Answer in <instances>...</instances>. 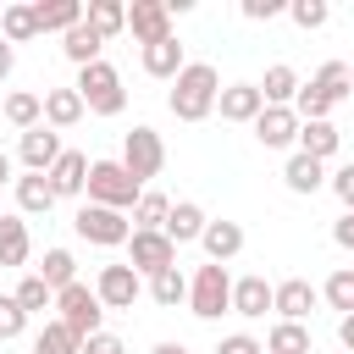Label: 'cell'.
<instances>
[{"mask_svg":"<svg viewBox=\"0 0 354 354\" xmlns=\"http://www.w3.org/2000/svg\"><path fill=\"white\" fill-rule=\"evenodd\" d=\"M216 94H221L216 66H210V61H188V66L171 77L166 105H171V116H177V122H205V116L216 111Z\"/></svg>","mask_w":354,"mask_h":354,"instance_id":"6da1fadb","label":"cell"},{"mask_svg":"<svg viewBox=\"0 0 354 354\" xmlns=\"http://www.w3.org/2000/svg\"><path fill=\"white\" fill-rule=\"evenodd\" d=\"M77 100H83V111H94V116H122V105H127V88H122V72L111 66V61H94V66H77Z\"/></svg>","mask_w":354,"mask_h":354,"instance_id":"7a4b0ae2","label":"cell"},{"mask_svg":"<svg viewBox=\"0 0 354 354\" xmlns=\"http://www.w3.org/2000/svg\"><path fill=\"white\" fill-rule=\"evenodd\" d=\"M83 194H88V205H105V210H133L138 205V183L127 177V166L122 160H88V183H83Z\"/></svg>","mask_w":354,"mask_h":354,"instance_id":"3957f363","label":"cell"},{"mask_svg":"<svg viewBox=\"0 0 354 354\" xmlns=\"http://www.w3.org/2000/svg\"><path fill=\"white\" fill-rule=\"evenodd\" d=\"M122 166H127V177L144 188L149 177H160V166H166V144H160V133L155 127H133L127 138H122Z\"/></svg>","mask_w":354,"mask_h":354,"instance_id":"277c9868","label":"cell"},{"mask_svg":"<svg viewBox=\"0 0 354 354\" xmlns=\"http://www.w3.org/2000/svg\"><path fill=\"white\" fill-rule=\"evenodd\" d=\"M72 227H77V238L83 243H100V249H116V243H127L133 238V221L122 216V210H105V205H77V216H72Z\"/></svg>","mask_w":354,"mask_h":354,"instance_id":"5b68a950","label":"cell"},{"mask_svg":"<svg viewBox=\"0 0 354 354\" xmlns=\"http://www.w3.org/2000/svg\"><path fill=\"white\" fill-rule=\"evenodd\" d=\"M188 310H194L199 321H216L221 310H232V277H227V266H199V271H194V282H188Z\"/></svg>","mask_w":354,"mask_h":354,"instance_id":"8992f818","label":"cell"},{"mask_svg":"<svg viewBox=\"0 0 354 354\" xmlns=\"http://www.w3.org/2000/svg\"><path fill=\"white\" fill-rule=\"evenodd\" d=\"M55 310H61L55 321H61V326H72L77 337H94V332H100V315H105V304L94 299V288H88V282L61 288V293H55Z\"/></svg>","mask_w":354,"mask_h":354,"instance_id":"52a82bcc","label":"cell"},{"mask_svg":"<svg viewBox=\"0 0 354 354\" xmlns=\"http://www.w3.org/2000/svg\"><path fill=\"white\" fill-rule=\"evenodd\" d=\"M138 293H144V282H138V271H133L127 260H122V266H100V277H94V299H100L105 310H133Z\"/></svg>","mask_w":354,"mask_h":354,"instance_id":"ba28073f","label":"cell"},{"mask_svg":"<svg viewBox=\"0 0 354 354\" xmlns=\"http://www.w3.org/2000/svg\"><path fill=\"white\" fill-rule=\"evenodd\" d=\"M127 266H133L138 277H155V271L177 266V243H171L166 232H133V238H127Z\"/></svg>","mask_w":354,"mask_h":354,"instance_id":"9c48e42d","label":"cell"},{"mask_svg":"<svg viewBox=\"0 0 354 354\" xmlns=\"http://www.w3.org/2000/svg\"><path fill=\"white\" fill-rule=\"evenodd\" d=\"M127 33H133L138 44L171 39V11H166V0H133V6H127Z\"/></svg>","mask_w":354,"mask_h":354,"instance_id":"30bf717a","label":"cell"},{"mask_svg":"<svg viewBox=\"0 0 354 354\" xmlns=\"http://www.w3.org/2000/svg\"><path fill=\"white\" fill-rule=\"evenodd\" d=\"M315 299H321V288L315 282H304V277H288V282H277L271 288V310L282 315V321H310V310H315Z\"/></svg>","mask_w":354,"mask_h":354,"instance_id":"8fae6325","label":"cell"},{"mask_svg":"<svg viewBox=\"0 0 354 354\" xmlns=\"http://www.w3.org/2000/svg\"><path fill=\"white\" fill-rule=\"evenodd\" d=\"M249 127H254V138H260L266 149H288V144H299V116H293V105H266Z\"/></svg>","mask_w":354,"mask_h":354,"instance_id":"7c38bea8","label":"cell"},{"mask_svg":"<svg viewBox=\"0 0 354 354\" xmlns=\"http://www.w3.org/2000/svg\"><path fill=\"white\" fill-rule=\"evenodd\" d=\"M17 155H22V166H28V171H50V166L61 160V133L39 122V127H28V133L17 138Z\"/></svg>","mask_w":354,"mask_h":354,"instance_id":"4fadbf2b","label":"cell"},{"mask_svg":"<svg viewBox=\"0 0 354 354\" xmlns=\"http://www.w3.org/2000/svg\"><path fill=\"white\" fill-rule=\"evenodd\" d=\"M44 177H50L55 199H77V194H83V183H88V155H83V149H61V160H55Z\"/></svg>","mask_w":354,"mask_h":354,"instance_id":"5bb4252c","label":"cell"},{"mask_svg":"<svg viewBox=\"0 0 354 354\" xmlns=\"http://www.w3.org/2000/svg\"><path fill=\"white\" fill-rule=\"evenodd\" d=\"M216 111H221V122H254V116L266 111V100H260L254 83H227V88L216 94Z\"/></svg>","mask_w":354,"mask_h":354,"instance_id":"9a60e30c","label":"cell"},{"mask_svg":"<svg viewBox=\"0 0 354 354\" xmlns=\"http://www.w3.org/2000/svg\"><path fill=\"white\" fill-rule=\"evenodd\" d=\"M138 61H144V72H149V77H160V83H171V77L188 66V61H183V39H177V33H171V39H160V44H144V50H138Z\"/></svg>","mask_w":354,"mask_h":354,"instance_id":"2e32d148","label":"cell"},{"mask_svg":"<svg viewBox=\"0 0 354 354\" xmlns=\"http://www.w3.org/2000/svg\"><path fill=\"white\" fill-rule=\"evenodd\" d=\"M39 100H44V127L66 133V127L83 122V100H77V88H44Z\"/></svg>","mask_w":354,"mask_h":354,"instance_id":"e0dca14e","label":"cell"},{"mask_svg":"<svg viewBox=\"0 0 354 354\" xmlns=\"http://www.w3.org/2000/svg\"><path fill=\"white\" fill-rule=\"evenodd\" d=\"M199 243H205L210 266H227V260H232V254L243 249V227H238V221H205Z\"/></svg>","mask_w":354,"mask_h":354,"instance_id":"ac0fdd59","label":"cell"},{"mask_svg":"<svg viewBox=\"0 0 354 354\" xmlns=\"http://www.w3.org/2000/svg\"><path fill=\"white\" fill-rule=\"evenodd\" d=\"M83 22V0H39L33 6V28L39 33H66Z\"/></svg>","mask_w":354,"mask_h":354,"instance_id":"d6986e66","label":"cell"},{"mask_svg":"<svg viewBox=\"0 0 354 354\" xmlns=\"http://www.w3.org/2000/svg\"><path fill=\"white\" fill-rule=\"evenodd\" d=\"M337 144H343V133L332 127V122H299V155H310V160H332L337 155Z\"/></svg>","mask_w":354,"mask_h":354,"instance_id":"ffe728a7","label":"cell"},{"mask_svg":"<svg viewBox=\"0 0 354 354\" xmlns=\"http://www.w3.org/2000/svg\"><path fill=\"white\" fill-rule=\"evenodd\" d=\"M205 221H210V216H205L194 199H177V205L166 210V227H160V232H166L171 243H194V238L205 232Z\"/></svg>","mask_w":354,"mask_h":354,"instance_id":"44dd1931","label":"cell"},{"mask_svg":"<svg viewBox=\"0 0 354 354\" xmlns=\"http://www.w3.org/2000/svg\"><path fill=\"white\" fill-rule=\"evenodd\" d=\"M100 50H105V39H100L88 22H77V28H66V33H61V55H66L72 66H94V61H100Z\"/></svg>","mask_w":354,"mask_h":354,"instance_id":"7402d4cb","label":"cell"},{"mask_svg":"<svg viewBox=\"0 0 354 354\" xmlns=\"http://www.w3.org/2000/svg\"><path fill=\"white\" fill-rule=\"evenodd\" d=\"M310 88H315L326 105H343V100L354 94V72H348V61H326V66L310 77Z\"/></svg>","mask_w":354,"mask_h":354,"instance_id":"603a6c76","label":"cell"},{"mask_svg":"<svg viewBox=\"0 0 354 354\" xmlns=\"http://www.w3.org/2000/svg\"><path fill=\"white\" fill-rule=\"evenodd\" d=\"M50 205H55V188H50L44 171L17 177V210H22V216H50Z\"/></svg>","mask_w":354,"mask_h":354,"instance_id":"cb8c5ba5","label":"cell"},{"mask_svg":"<svg viewBox=\"0 0 354 354\" xmlns=\"http://www.w3.org/2000/svg\"><path fill=\"white\" fill-rule=\"evenodd\" d=\"M232 310L249 315V321H260V315L271 310V282H266V277H238V282H232Z\"/></svg>","mask_w":354,"mask_h":354,"instance_id":"d4e9b609","label":"cell"},{"mask_svg":"<svg viewBox=\"0 0 354 354\" xmlns=\"http://www.w3.org/2000/svg\"><path fill=\"white\" fill-rule=\"evenodd\" d=\"M28 254H33L28 221L22 216H0V266H28Z\"/></svg>","mask_w":354,"mask_h":354,"instance_id":"484cf974","label":"cell"},{"mask_svg":"<svg viewBox=\"0 0 354 354\" xmlns=\"http://www.w3.org/2000/svg\"><path fill=\"white\" fill-rule=\"evenodd\" d=\"M83 22H88L100 39H116V33L127 28V6H122V0H88V6H83Z\"/></svg>","mask_w":354,"mask_h":354,"instance_id":"4316f807","label":"cell"},{"mask_svg":"<svg viewBox=\"0 0 354 354\" xmlns=\"http://www.w3.org/2000/svg\"><path fill=\"white\" fill-rule=\"evenodd\" d=\"M254 88H260L266 105H293V94H299V72H293L288 61H277V66H266V83H254Z\"/></svg>","mask_w":354,"mask_h":354,"instance_id":"83f0119b","label":"cell"},{"mask_svg":"<svg viewBox=\"0 0 354 354\" xmlns=\"http://www.w3.org/2000/svg\"><path fill=\"white\" fill-rule=\"evenodd\" d=\"M50 293H61V288H72L77 282V260H72V249H44V266L33 271Z\"/></svg>","mask_w":354,"mask_h":354,"instance_id":"f1b7e54d","label":"cell"},{"mask_svg":"<svg viewBox=\"0 0 354 354\" xmlns=\"http://www.w3.org/2000/svg\"><path fill=\"white\" fill-rule=\"evenodd\" d=\"M0 111H6V122H11L17 133H28V127H39V122H44V100H39V94H28V88L6 94V105H0Z\"/></svg>","mask_w":354,"mask_h":354,"instance_id":"f546056e","label":"cell"},{"mask_svg":"<svg viewBox=\"0 0 354 354\" xmlns=\"http://www.w3.org/2000/svg\"><path fill=\"white\" fill-rule=\"evenodd\" d=\"M282 183H288L293 194H315V188L326 183V166H321V160H310V155H288V166H282Z\"/></svg>","mask_w":354,"mask_h":354,"instance_id":"4dcf8cb0","label":"cell"},{"mask_svg":"<svg viewBox=\"0 0 354 354\" xmlns=\"http://www.w3.org/2000/svg\"><path fill=\"white\" fill-rule=\"evenodd\" d=\"M149 299H155L160 310H177V304L188 299V277H183L177 266H166V271H155V277H149Z\"/></svg>","mask_w":354,"mask_h":354,"instance_id":"1f68e13d","label":"cell"},{"mask_svg":"<svg viewBox=\"0 0 354 354\" xmlns=\"http://www.w3.org/2000/svg\"><path fill=\"white\" fill-rule=\"evenodd\" d=\"M266 354H310V326L299 321H277L266 337Z\"/></svg>","mask_w":354,"mask_h":354,"instance_id":"d6a6232c","label":"cell"},{"mask_svg":"<svg viewBox=\"0 0 354 354\" xmlns=\"http://www.w3.org/2000/svg\"><path fill=\"white\" fill-rule=\"evenodd\" d=\"M321 299H326L337 315H354V266H337V271L321 282Z\"/></svg>","mask_w":354,"mask_h":354,"instance_id":"836d02e7","label":"cell"},{"mask_svg":"<svg viewBox=\"0 0 354 354\" xmlns=\"http://www.w3.org/2000/svg\"><path fill=\"white\" fill-rule=\"evenodd\" d=\"M166 210H171L166 194H138V205H133V232H160V227H166Z\"/></svg>","mask_w":354,"mask_h":354,"instance_id":"e575fe53","label":"cell"},{"mask_svg":"<svg viewBox=\"0 0 354 354\" xmlns=\"http://www.w3.org/2000/svg\"><path fill=\"white\" fill-rule=\"evenodd\" d=\"M77 348H83V337L61 321H44V332L33 337V354H77Z\"/></svg>","mask_w":354,"mask_h":354,"instance_id":"d590c367","label":"cell"},{"mask_svg":"<svg viewBox=\"0 0 354 354\" xmlns=\"http://www.w3.org/2000/svg\"><path fill=\"white\" fill-rule=\"evenodd\" d=\"M39 28H33V6H6L0 11V39L6 44H28Z\"/></svg>","mask_w":354,"mask_h":354,"instance_id":"8d00e7d4","label":"cell"},{"mask_svg":"<svg viewBox=\"0 0 354 354\" xmlns=\"http://www.w3.org/2000/svg\"><path fill=\"white\" fill-rule=\"evenodd\" d=\"M11 299H17V304H22V315H28V321H33V315H44V310H50V304H55V293H50V288H44V282H39V277H22V282H17V293H11Z\"/></svg>","mask_w":354,"mask_h":354,"instance_id":"74e56055","label":"cell"},{"mask_svg":"<svg viewBox=\"0 0 354 354\" xmlns=\"http://www.w3.org/2000/svg\"><path fill=\"white\" fill-rule=\"evenodd\" d=\"M288 17L304 28V33H315V28H326V17H332V6L326 0H293L288 6Z\"/></svg>","mask_w":354,"mask_h":354,"instance_id":"f35d334b","label":"cell"},{"mask_svg":"<svg viewBox=\"0 0 354 354\" xmlns=\"http://www.w3.org/2000/svg\"><path fill=\"white\" fill-rule=\"evenodd\" d=\"M28 332V315H22V304L11 299V293H0V343H11V337H22Z\"/></svg>","mask_w":354,"mask_h":354,"instance_id":"ab89813d","label":"cell"},{"mask_svg":"<svg viewBox=\"0 0 354 354\" xmlns=\"http://www.w3.org/2000/svg\"><path fill=\"white\" fill-rule=\"evenodd\" d=\"M326 183H332V194H337L343 216H354V160H343V166H337V171H332Z\"/></svg>","mask_w":354,"mask_h":354,"instance_id":"60d3db41","label":"cell"},{"mask_svg":"<svg viewBox=\"0 0 354 354\" xmlns=\"http://www.w3.org/2000/svg\"><path fill=\"white\" fill-rule=\"evenodd\" d=\"M77 354H127V343H122L116 332H94V337H83Z\"/></svg>","mask_w":354,"mask_h":354,"instance_id":"b9f144b4","label":"cell"},{"mask_svg":"<svg viewBox=\"0 0 354 354\" xmlns=\"http://www.w3.org/2000/svg\"><path fill=\"white\" fill-rule=\"evenodd\" d=\"M216 354H266V343H254L249 332H232V337L216 343Z\"/></svg>","mask_w":354,"mask_h":354,"instance_id":"7bdbcfd3","label":"cell"},{"mask_svg":"<svg viewBox=\"0 0 354 354\" xmlns=\"http://www.w3.org/2000/svg\"><path fill=\"white\" fill-rule=\"evenodd\" d=\"M282 11H288L282 0H243V17H249V22H271V17H282Z\"/></svg>","mask_w":354,"mask_h":354,"instance_id":"ee69618b","label":"cell"},{"mask_svg":"<svg viewBox=\"0 0 354 354\" xmlns=\"http://www.w3.org/2000/svg\"><path fill=\"white\" fill-rule=\"evenodd\" d=\"M332 238H337V249L354 254V216H337V221H332Z\"/></svg>","mask_w":354,"mask_h":354,"instance_id":"f6af8a7d","label":"cell"},{"mask_svg":"<svg viewBox=\"0 0 354 354\" xmlns=\"http://www.w3.org/2000/svg\"><path fill=\"white\" fill-rule=\"evenodd\" d=\"M337 343L343 354H354V315H337Z\"/></svg>","mask_w":354,"mask_h":354,"instance_id":"bcb514c9","label":"cell"},{"mask_svg":"<svg viewBox=\"0 0 354 354\" xmlns=\"http://www.w3.org/2000/svg\"><path fill=\"white\" fill-rule=\"evenodd\" d=\"M11 66H17V50H11V44H6V39H0V83H6V77H11Z\"/></svg>","mask_w":354,"mask_h":354,"instance_id":"7dc6e473","label":"cell"},{"mask_svg":"<svg viewBox=\"0 0 354 354\" xmlns=\"http://www.w3.org/2000/svg\"><path fill=\"white\" fill-rule=\"evenodd\" d=\"M0 183H11V155L0 149Z\"/></svg>","mask_w":354,"mask_h":354,"instance_id":"c3c4849f","label":"cell"},{"mask_svg":"<svg viewBox=\"0 0 354 354\" xmlns=\"http://www.w3.org/2000/svg\"><path fill=\"white\" fill-rule=\"evenodd\" d=\"M155 354H188L183 343H155Z\"/></svg>","mask_w":354,"mask_h":354,"instance_id":"681fc988","label":"cell"}]
</instances>
